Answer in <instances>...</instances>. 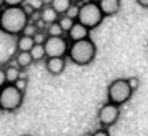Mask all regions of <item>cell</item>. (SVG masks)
Wrapping results in <instances>:
<instances>
[{"mask_svg":"<svg viewBox=\"0 0 148 136\" xmlns=\"http://www.w3.org/2000/svg\"><path fill=\"white\" fill-rule=\"evenodd\" d=\"M30 23V15L23 5L18 7H3L2 10V20H0V30L7 35L20 37L23 30Z\"/></svg>","mask_w":148,"mask_h":136,"instance_id":"6da1fadb","label":"cell"},{"mask_svg":"<svg viewBox=\"0 0 148 136\" xmlns=\"http://www.w3.org/2000/svg\"><path fill=\"white\" fill-rule=\"evenodd\" d=\"M68 60L78 65V67H87L97 56V45L92 38H85V40L72 41L70 48H68Z\"/></svg>","mask_w":148,"mask_h":136,"instance_id":"7a4b0ae2","label":"cell"},{"mask_svg":"<svg viewBox=\"0 0 148 136\" xmlns=\"http://www.w3.org/2000/svg\"><path fill=\"white\" fill-rule=\"evenodd\" d=\"M105 18V15L101 12L98 2H93V0H88L85 3L80 5V12H78V18L77 20L83 23L85 27H88L90 30H93L100 25Z\"/></svg>","mask_w":148,"mask_h":136,"instance_id":"3957f363","label":"cell"},{"mask_svg":"<svg viewBox=\"0 0 148 136\" xmlns=\"http://www.w3.org/2000/svg\"><path fill=\"white\" fill-rule=\"evenodd\" d=\"M23 103V91L18 90L15 85L7 83L0 90V109L2 111H15Z\"/></svg>","mask_w":148,"mask_h":136,"instance_id":"277c9868","label":"cell"},{"mask_svg":"<svg viewBox=\"0 0 148 136\" xmlns=\"http://www.w3.org/2000/svg\"><path fill=\"white\" fill-rule=\"evenodd\" d=\"M132 95H133V90L128 85L127 78H116V80H113L108 85V88H107L108 101L115 103L118 106H121L123 103H127L132 98Z\"/></svg>","mask_w":148,"mask_h":136,"instance_id":"5b68a950","label":"cell"},{"mask_svg":"<svg viewBox=\"0 0 148 136\" xmlns=\"http://www.w3.org/2000/svg\"><path fill=\"white\" fill-rule=\"evenodd\" d=\"M45 45L47 58H55V56H67L68 55V40L65 37H48Z\"/></svg>","mask_w":148,"mask_h":136,"instance_id":"8992f818","label":"cell"},{"mask_svg":"<svg viewBox=\"0 0 148 136\" xmlns=\"http://www.w3.org/2000/svg\"><path fill=\"white\" fill-rule=\"evenodd\" d=\"M120 118V106L115 103L108 101L105 103L100 109H98V123L101 128H110L113 126L115 123L118 121Z\"/></svg>","mask_w":148,"mask_h":136,"instance_id":"52a82bcc","label":"cell"},{"mask_svg":"<svg viewBox=\"0 0 148 136\" xmlns=\"http://www.w3.org/2000/svg\"><path fill=\"white\" fill-rule=\"evenodd\" d=\"M67 67V60H65V56H55V58H47L45 61V68H47V71L50 75L53 76H58L63 73V70Z\"/></svg>","mask_w":148,"mask_h":136,"instance_id":"ba28073f","label":"cell"},{"mask_svg":"<svg viewBox=\"0 0 148 136\" xmlns=\"http://www.w3.org/2000/svg\"><path fill=\"white\" fill-rule=\"evenodd\" d=\"M68 40L70 41H78V40H85V38H90V28L85 27L83 23L77 20L75 25L72 27V30L68 32Z\"/></svg>","mask_w":148,"mask_h":136,"instance_id":"9c48e42d","label":"cell"},{"mask_svg":"<svg viewBox=\"0 0 148 136\" xmlns=\"http://www.w3.org/2000/svg\"><path fill=\"white\" fill-rule=\"evenodd\" d=\"M105 17H113L120 12L121 0H97Z\"/></svg>","mask_w":148,"mask_h":136,"instance_id":"30bf717a","label":"cell"},{"mask_svg":"<svg viewBox=\"0 0 148 136\" xmlns=\"http://www.w3.org/2000/svg\"><path fill=\"white\" fill-rule=\"evenodd\" d=\"M58 18H60V15L57 14V10H55V8L50 5V3L40 8V20L43 22V23L50 25V23H55V22H58Z\"/></svg>","mask_w":148,"mask_h":136,"instance_id":"8fae6325","label":"cell"},{"mask_svg":"<svg viewBox=\"0 0 148 136\" xmlns=\"http://www.w3.org/2000/svg\"><path fill=\"white\" fill-rule=\"evenodd\" d=\"M35 38L30 37V35H23L22 33L18 38H17V50L18 52H32V48L35 47Z\"/></svg>","mask_w":148,"mask_h":136,"instance_id":"7c38bea8","label":"cell"},{"mask_svg":"<svg viewBox=\"0 0 148 136\" xmlns=\"http://www.w3.org/2000/svg\"><path fill=\"white\" fill-rule=\"evenodd\" d=\"M34 61L35 60L30 52H18V53L15 55V65H18L20 68H28Z\"/></svg>","mask_w":148,"mask_h":136,"instance_id":"4fadbf2b","label":"cell"},{"mask_svg":"<svg viewBox=\"0 0 148 136\" xmlns=\"http://www.w3.org/2000/svg\"><path fill=\"white\" fill-rule=\"evenodd\" d=\"M5 73H7V82L15 85L17 80L22 76V68L18 65H8V67H5Z\"/></svg>","mask_w":148,"mask_h":136,"instance_id":"5bb4252c","label":"cell"},{"mask_svg":"<svg viewBox=\"0 0 148 136\" xmlns=\"http://www.w3.org/2000/svg\"><path fill=\"white\" fill-rule=\"evenodd\" d=\"M50 5L57 10L58 15H65L73 3H72V0H50Z\"/></svg>","mask_w":148,"mask_h":136,"instance_id":"9a60e30c","label":"cell"},{"mask_svg":"<svg viewBox=\"0 0 148 136\" xmlns=\"http://www.w3.org/2000/svg\"><path fill=\"white\" fill-rule=\"evenodd\" d=\"M75 18H72V17H68V15H60V18H58V23L62 25V28H63V32L65 33H68L70 30H72V27L75 25Z\"/></svg>","mask_w":148,"mask_h":136,"instance_id":"2e32d148","label":"cell"},{"mask_svg":"<svg viewBox=\"0 0 148 136\" xmlns=\"http://www.w3.org/2000/svg\"><path fill=\"white\" fill-rule=\"evenodd\" d=\"M47 35L48 37H63L65 32H63V28L58 22H55V23H50L47 27Z\"/></svg>","mask_w":148,"mask_h":136,"instance_id":"e0dca14e","label":"cell"},{"mask_svg":"<svg viewBox=\"0 0 148 136\" xmlns=\"http://www.w3.org/2000/svg\"><path fill=\"white\" fill-rule=\"evenodd\" d=\"M32 56H34V60L35 61H40V60H43V58H47V52H45V45H35L34 48H32Z\"/></svg>","mask_w":148,"mask_h":136,"instance_id":"ac0fdd59","label":"cell"},{"mask_svg":"<svg viewBox=\"0 0 148 136\" xmlns=\"http://www.w3.org/2000/svg\"><path fill=\"white\" fill-rule=\"evenodd\" d=\"M37 32H40V30H38V27H37L35 23H32V22H30L27 27H25V30H23V35H30V37H35V33H37Z\"/></svg>","mask_w":148,"mask_h":136,"instance_id":"d6986e66","label":"cell"},{"mask_svg":"<svg viewBox=\"0 0 148 136\" xmlns=\"http://www.w3.org/2000/svg\"><path fill=\"white\" fill-rule=\"evenodd\" d=\"M78 12H80V5H72L65 15H68V17H72V18L77 20V18H78Z\"/></svg>","mask_w":148,"mask_h":136,"instance_id":"ffe728a7","label":"cell"},{"mask_svg":"<svg viewBox=\"0 0 148 136\" xmlns=\"http://www.w3.org/2000/svg\"><path fill=\"white\" fill-rule=\"evenodd\" d=\"M34 38H35V43H38V45H43V43L47 41L48 35H47V33H43V32H37Z\"/></svg>","mask_w":148,"mask_h":136,"instance_id":"44dd1931","label":"cell"},{"mask_svg":"<svg viewBox=\"0 0 148 136\" xmlns=\"http://www.w3.org/2000/svg\"><path fill=\"white\" fill-rule=\"evenodd\" d=\"M27 85H28V80H27V78H25L23 75H22L20 78L17 80V83H15V86H17L18 90H22V91H23V90L27 88Z\"/></svg>","mask_w":148,"mask_h":136,"instance_id":"7402d4cb","label":"cell"},{"mask_svg":"<svg viewBox=\"0 0 148 136\" xmlns=\"http://www.w3.org/2000/svg\"><path fill=\"white\" fill-rule=\"evenodd\" d=\"M127 80H128V85L132 86V90H133V91H136V90H138V86H140V80H138L136 76H130V78H127Z\"/></svg>","mask_w":148,"mask_h":136,"instance_id":"603a6c76","label":"cell"},{"mask_svg":"<svg viewBox=\"0 0 148 136\" xmlns=\"http://www.w3.org/2000/svg\"><path fill=\"white\" fill-rule=\"evenodd\" d=\"M27 0H3L5 7H18V5H23Z\"/></svg>","mask_w":148,"mask_h":136,"instance_id":"cb8c5ba5","label":"cell"},{"mask_svg":"<svg viewBox=\"0 0 148 136\" xmlns=\"http://www.w3.org/2000/svg\"><path fill=\"white\" fill-rule=\"evenodd\" d=\"M7 83H8V82H7V73H5V68L0 67V90L3 88Z\"/></svg>","mask_w":148,"mask_h":136,"instance_id":"d4e9b609","label":"cell"},{"mask_svg":"<svg viewBox=\"0 0 148 136\" xmlns=\"http://www.w3.org/2000/svg\"><path fill=\"white\" fill-rule=\"evenodd\" d=\"M92 136H110V133H108V129L101 128V129H97L95 133H92Z\"/></svg>","mask_w":148,"mask_h":136,"instance_id":"484cf974","label":"cell"},{"mask_svg":"<svg viewBox=\"0 0 148 136\" xmlns=\"http://www.w3.org/2000/svg\"><path fill=\"white\" fill-rule=\"evenodd\" d=\"M136 3H138L141 8H148V0H136Z\"/></svg>","mask_w":148,"mask_h":136,"instance_id":"4316f807","label":"cell"},{"mask_svg":"<svg viewBox=\"0 0 148 136\" xmlns=\"http://www.w3.org/2000/svg\"><path fill=\"white\" fill-rule=\"evenodd\" d=\"M82 136H92V133H83Z\"/></svg>","mask_w":148,"mask_h":136,"instance_id":"83f0119b","label":"cell"},{"mask_svg":"<svg viewBox=\"0 0 148 136\" xmlns=\"http://www.w3.org/2000/svg\"><path fill=\"white\" fill-rule=\"evenodd\" d=\"M2 10H3V8L0 7V20H2Z\"/></svg>","mask_w":148,"mask_h":136,"instance_id":"f1b7e54d","label":"cell"},{"mask_svg":"<svg viewBox=\"0 0 148 136\" xmlns=\"http://www.w3.org/2000/svg\"><path fill=\"white\" fill-rule=\"evenodd\" d=\"M23 136H28V135H23Z\"/></svg>","mask_w":148,"mask_h":136,"instance_id":"f546056e","label":"cell"},{"mask_svg":"<svg viewBox=\"0 0 148 136\" xmlns=\"http://www.w3.org/2000/svg\"><path fill=\"white\" fill-rule=\"evenodd\" d=\"M42 2H43V0H42Z\"/></svg>","mask_w":148,"mask_h":136,"instance_id":"4dcf8cb0","label":"cell"}]
</instances>
